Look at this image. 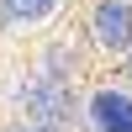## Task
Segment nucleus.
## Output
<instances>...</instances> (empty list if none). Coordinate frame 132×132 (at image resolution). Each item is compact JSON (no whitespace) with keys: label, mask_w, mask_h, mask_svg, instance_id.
Wrapping results in <instances>:
<instances>
[{"label":"nucleus","mask_w":132,"mask_h":132,"mask_svg":"<svg viewBox=\"0 0 132 132\" xmlns=\"http://www.w3.org/2000/svg\"><path fill=\"white\" fill-rule=\"evenodd\" d=\"M16 106L27 111V122H37V127H58L74 116V95H69V85L63 79H32V85H21L16 90Z\"/></svg>","instance_id":"f257e3e1"},{"label":"nucleus","mask_w":132,"mask_h":132,"mask_svg":"<svg viewBox=\"0 0 132 132\" xmlns=\"http://www.w3.org/2000/svg\"><path fill=\"white\" fill-rule=\"evenodd\" d=\"M90 27H95V42H101L106 53L132 48V5L127 0H101L95 16H90Z\"/></svg>","instance_id":"f03ea898"},{"label":"nucleus","mask_w":132,"mask_h":132,"mask_svg":"<svg viewBox=\"0 0 132 132\" xmlns=\"http://www.w3.org/2000/svg\"><path fill=\"white\" fill-rule=\"evenodd\" d=\"M90 127L95 132H132V95L95 90L90 95Z\"/></svg>","instance_id":"7ed1b4c3"},{"label":"nucleus","mask_w":132,"mask_h":132,"mask_svg":"<svg viewBox=\"0 0 132 132\" xmlns=\"http://www.w3.org/2000/svg\"><path fill=\"white\" fill-rule=\"evenodd\" d=\"M58 11V0H0V16L16 21V27H32V21H48Z\"/></svg>","instance_id":"20e7f679"},{"label":"nucleus","mask_w":132,"mask_h":132,"mask_svg":"<svg viewBox=\"0 0 132 132\" xmlns=\"http://www.w3.org/2000/svg\"><path fill=\"white\" fill-rule=\"evenodd\" d=\"M11 132H58V127H37V122H27V127H11Z\"/></svg>","instance_id":"39448f33"}]
</instances>
